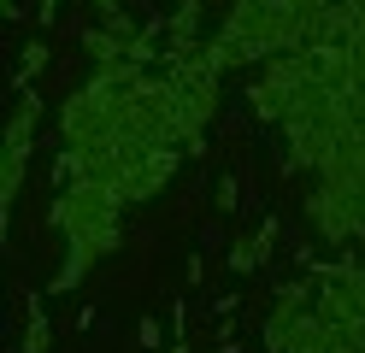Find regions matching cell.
Masks as SVG:
<instances>
[{
	"label": "cell",
	"mask_w": 365,
	"mask_h": 353,
	"mask_svg": "<svg viewBox=\"0 0 365 353\" xmlns=\"http://www.w3.org/2000/svg\"><path fill=\"white\" fill-rule=\"evenodd\" d=\"M95 12L101 18H118V0H95Z\"/></svg>",
	"instance_id": "6da1fadb"
}]
</instances>
